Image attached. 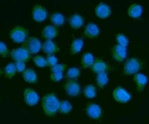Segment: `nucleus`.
<instances>
[{"instance_id":"1","label":"nucleus","mask_w":149,"mask_h":124,"mask_svg":"<svg viewBox=\"0 0 149 124\" xmlns=\"http://www.w3.org/2000/svg\"><path fill=\"white\" fill-rule=\"evenodd\" d=\"M60 102L53 93L46 95L42 98V105L47 116H54L58 111Z\"/></svg>"},{"instance_id":"2","label":"nucleus","mask_w":149,"mask_h":124,"mask_svg":"<svg viewBox=\"0 0 149 124\" xmlns=\"http://www.w3.org/2000/svg\"><path fill=\"white\" fill-rule=\"evenodd\" d=\"M143 62L136 58L127 60L124 66V72L126 75H132L136 73L142 68Z\"/></svg>"},{"instance_id":"3","label":"nucleus","mask_w":149,"mask_h":124,"mask_svg":"<svg viewBox=\"0 0 149 124\" xmlns=\"http://www.w3.org/2000/svg\"><path fill=\"white\" fill-rule=\"evenodd\" d=\"M22 47L25 49L30 54H36L40 51L41 45L37 38L29 37L24 41Z\"/></svg>"},{"instance_id":"4","label":"nucleus","mask_w":149,"mask_h":124,"mask_svg":"<svg viewBox=\"0 0 149 124\" xmlns=\"http://www.w3.org/2000/svg\"><path fill=\"white\" fill-rule=\"evenodd\" d=\"M28 34V30L21 26H17L11 31L10 38L14 42L21 43L25 41Z\"/></svg>"},{"instance_id":"5","label":"nucleus","mask_w":149,"mask_h":124,"mask_svg":"<svg viewBox=\"0 0 149 124\" xmlns=\"http://www.w3.org/2000/svg\"><path fill=\"white\" fill-rule=\"evenodd\" d=\"M12 58L16 61L26 62L31 59L30 53L22 47L12 50L10 53Z\"/></svg>"},{"instance_id":"6","label":"nucleus","mask_w":149,"mask_h":124,"mask_svg":"<svg viewBox=\"0 0 149 124\" xmlns=\"http://www.w3.org/2000/svg\"><path fill=\"white\" fill-rule=\"evenodd\" d=\"M64 88L70 96H76L80 94V85L74 80H69L67 81L64 84Z\"/></svg>"},{"instance_id":"7","label":"nucleus","mask_w":149,"mask_h":124,"mask_svg":"<svg viewBox=\"0 0 149 124\" xmlns=\"http://www.w3.org/2000/svg\"><path fill=\"white\" fill-rule=\"evenodd\" d=\"M24 96L26 102L29 106H34L39 102L38 94L33 89H26L24 92Z\"/></svg>"},{"instance_id":"8","label":"nucleus","mask_w":149,"mask_h":124,"mask_svg":"<svg viewBox=\"0 0 149 124\" xmlns=\"http://www.w3.org/2000/svg\"><path fill=\"white\" fill-rule=\"evenodd\" d=\"M47 11L43 6L40 5H36L33 11V17L35 21L38 22H44L47 16Z\"/></svg>"},{"instance_id":"9","label":"nucleus","mask_w":149,"mask_h":124,"mask_svg":"<svg viewBox=\"0 0 149 124\" xmlns=\"http://www.w3.org/2000/svg\"><path fill=\"white\" fill-rule=\"evenodd\" d=\"M86 114L90 118L97 119L101 118L102 111L100 107L94 103L88 104L86 109Z\"/></svg>"},{"instance_id":"10","label":"nucleus","mask_w":149,"mask_h":124,"mask_svg":"<svg viewBox=\"0 0 149 124\" xmlns=\"http://www.w3.org/2000/svg\"><path fill=\"white\" fill-rule=\"evenodd\" d=\"M113 96L116 100L122 103H126L130 100L131 96L121 87H118L114 91Z\"/></svg>"},{"instance_id":"11","label":"nucleus","mask_w":149,"mask_h":124,"mask_svg":"<svg viewBox=\"0 0 149 124\" xmlns=\"http://www.w3.org/2000/svg\"><path fill=\"white\" fill-rule=\"evenodd\" d=\"M112 55L113 57L116 61L119 62H122L126 57V48L119 45H116L113 48Z\"/></svg>"},{"instance_id":"12","label":"nucleus","mask_w":149,"mask_h":124,"mask_svg":"<svg viewBox=\"0 0 149 124\" xmlns=\"http://www.w3.org/2000/svg\"><path fill=\"white\" fill-rule=\"evenodd\" d=\"M96 15L101 18H106L110 16L111 14V9L107 4L101 3L97 5L95 9Z\"/></svg>"},{"instance_id":"13","label":"nucleus","mask_w":149,"mask_h":124,"mask_svg":"<svg viewBox=\"0 0 149 124\" xmlns=\"http://www.w3.org/2000/svg\"><path fill=\"white\" fill-rule=\"evenodd\" d=\"M109 68L108 65L103 61L99 59H96L94 61L91 69L94 72L97 74L104 72Z\"/></svg>"},{"instance_id":"14","label":"nucleus","mask_w":149,"mask_h":124,"mask_svg":"<svg viewBox=\"0 0 149 124\" xmlns=\"http://www.w3.org/2000/svg\"><path fill=\"white\" fill-rule=\"evenodd\" d=\"M43 52L48 55H51L55 53H58L59 49L57 45L51 40H47L42 46Z\"/></svg>"},{"instance_id":"15","label":"nucleus","mask_w":149,"mask_h":124,"mask_svg":"<svg viewBox=\"0 0 149 124\" xmlns=\"http://www.w3.org/2000/svg\"><path fill=\"white\" fill-rule=\"evenodd\" d=\"M58 34V30L56 26H48L44 28L42 32V36L44 38L51 40L56 37Z\"/></svg>"},{"instance_id":"16","label":"nucleus","mask_w":149,"mask_h":124,"mask_svg":"<svg viewBox=\"0 0 149 124\" xmlns=\"http://www.w3.org/2000/svg\"><path fill=\"white\" fill-rule=\"evenodd\" d=\"M99 34L98 27L94 24L89 23L86 25L84 31V36L89 38H93L97 37Z\"/></svg>"},{"instance_id":"17","label":"nucleus","mask_w":149,"mask_h":124,"mask_svg":"<svg viewBox=\"0 0 149 124\" xmlns=\"http://www.w3.org/2000/svg\"><path fill=\"white\" fill-rule=\"evenodd\" d=\"M69 22L72 27L74 29H78L82 26L84 23V20L80 15L75 14L70 17Z\"/></svg>"},{"instance_id":"18","label":"nucleus","mask_w":149,"mask_h":124,"mask_svg":"<svg viewBox=\"0 0 149 124\" xmlns=\"http://www.w3.org/2000/svg\"><path fill=\"white\" fill-rule=\"evenodd\" d=\"M23 77L26 82L36 83L37 82L36 73L32 69H27L23 72Z\"/></svg>"},{"instance_id":"19","label":"nucleus","mask_w":149,"mask_h":124,"mask_svg":"<svg viewBox=\"0 0 149 124\" xmlns=\"http://www.w3.org/2000/svg\"><path fill=\"white\" fill-rule=\"evenodd\" d=\"M134 80L137 85L138 91H142L148 82L147 77L143 74L138 73L134 76Z\"/></svg>"},{"instance_id":"20","label":"nucleus","mask_w":149,"mask_h":124,"mask_svg":"<svg viewBox=\"0 0 149 124\" xmlns=\"http://www.w3.org/2000/svg\"><path fill=\"white\" fill-rule=\"evenodd\" d=\"M143 11L142 6L139 4H133L130 6L128 9L129 15L133 18L139 17Z\"/></svg>"},{"instance_id":"21","label":"nucleus","mask_w":149,"mask_h":124,"mask_svg":"<svg viewBox=\"0 0 149 124\" xmlns=\"http://www.w3.org/2000/svg\"><path fill=\"white\" fill-rule=\"evenodd\" d=\"M94 62V57L91 53H84L82 58V68L85 69L91 66Z\"/></svg>"},{"instance_id":"22","label":"nucleus","mask_w":149,"mask_h":124,"mask_svg":"<svg viewBox=\"0 0 149 124\" xmlns=\"http://www.w3.org/2000/svg\"><path fill=\"white\" fill-rule=\"evenodd\" d=\"M84 42L82 39H75L72 42L70 48V53L72 54H76L79 52L83 46Z\"/></svg>"},{"instance_id":"23","label":"nucleus","mask_w":149,"mask_h":124,"mask_svg":"<svg viewBox=\"0 0 149 124\" xmlns=\"http://www.w3.org/2000/svg\"><path fill=\"white\" fill-rule=\"evenodd\" d=\"M109 81L108 76L106 72H101L97 74L96 77V82L97 85L100 88H103L105 86L106 84Z\"/></svg>"},{"instance_id":"24","label":"nucleus","mask_w":149,"mask_h":124,"mask_svg":"<svg viewBox=\"0 0 149 124\" xmlns=\"http://www.w3.org/2000/svg\"><path fill=\"white\" fill-rule=\"evenodd\" d=\"M50 21L55 25L59 26L64 23V18L61 14H53L50 16Z\"/></svg>"},{"instance_id":"25","label":"nucleus","mask_w":149,"mask_h":124,"mask_svg":"<svg viewBox=\"0 0 149 124\" xmlns=\"http://www.w3.org/2000/svg\"><path fill=\"white\" fill-rule=\"evenodd\" d=\"M84 93L86 98H94L96 96V88L92 84L87 85L84 90Z\"/></svg>"},{"instance_id":"26","label":"nucleus","mask_w":149,"mask_h":124,"mask_svg":"<svg viewBox=\"0 0 149 124\" xmlns=\"http://www.w3.org/2000/svg\"><path fill=\"white\" fill-rule=\"evenodd\" d=\"M16 70V66L13 63L8 64L5 68V73L6 77L11 79L15 75Z\"/></svg>"},{"instance_id":"27","label":"nucleus","mask_w":149,"mask_h":124,"mask_svg":"<svg viewBox=\"0 0 149 124\" xmlns=\"http://www.w3.org/2000/svg\"><path fill=\"white\" fill-rule=\"evenodd\" d=\"M72 108L71 105L69 102L63 101L60 103L58 111L62 114H68L71 111Z\"/></svg>"},{"instance_id":"28","label":"nucleus","mask_w":149,"mask_h":124,"mask_svg":"<svg viewBox=\"0 0 149 124\" xmlns=\"http://www.w3.org/2000/svg\"><path fill=\"white\" fill-rule=\"evenodd\" d=\"M80 75V71L76 68H71L69 69L66 74V77L69 79H74Z\"/></svg>"},{"instance_id":"29","label":"nucleus","mask_w":149,"mask_h":124,"mask_svg":"<svg viewBox=\"0 0 149 124\" xmlns=\"http://www.w3.org/2000/svg\"><path fill=\"white\" fill-rule=\"evenodd\" d=\"M35 64L37 67L43 68L47 66V60L40 56H37L33 59Z\"/></svg>"},{"instance_id":"30","label":"nucleus","mask_w":149,"mask_h":124,"mask_svg":"<svg viewBox=\"0 0 149 124\" xmlns=\"http://www.w3.org/2000/svg\"><path fill=\"white\" fill-rule=\"evenodd\" d=\"M116 40L119 45L125 47L128 45L129 41L125 36L122 34H119L116 36Z\"/></svg>"},{"instance_id":"31","label":"nucleus","mask_w":149,"mask_h":124,"mask_svg":"<svg viewBox=\"0 0 149 124\" xmlns=\"http://www.w3.org/2000/svg\"><path fill=\"white\" fill-rule=\"evenodd\" d=\"M67 65H56L50 68V70L52 72H62L65 71L67 68Z\"/></svg>"},{"instance_id":"32","label":"nucleus","mask_w":149,"mask_h":124,"mask_svg":"<svg viewBox=\"0 0 149 124\" xmlns=\"http://www.w3.org/2000/svg\"><path fill=\"white\" fill-rule=\"evenodd\" d=\"M50 79L54 82H58L63 78V72H52L50 75Z\"/></svg>"},{"instance_id":"33","label":"nucleus","mask_w":149,"mask_h":124,"mask_svg":"<svg viewBox=\"0 0 149 124\" xmlns=\"http://www.w3.org/2000/svg\"><path fill=\"white\" fill-rule=\"evenodd\" d=\"M47 65L49 67H53L56 65L58 60L56 58L52 55H48L47 57Z\"/></svg>"},{"instance_id":"34","label":"nucleus","mask_w":149,"mask_h":124,"mask_svg":"<svg viewBox=\"0 0 149 124\" xmlns=\"http://www.w3.org/2000/svg\"><path fill=\"white\" fill-rule=\"evenodd\" d=\"M1 56L3 57H6L9 54V50L6 47V45L3 43L1 42V51H0Z\"/></svg>"},{"instance_id":"35","label":"nucleus","mask_w":149,"mask_h":124,"mask_svg":"<svg viewBox=\"0 0 149 124\" xmlns=\"http://www.w3.org/2000/svg\"><path fill=\"white\" fill-rule=\"evenodd\" d=\"M16 70L18 72L24 71L25 68V64L23 61H16L15 62Z\"/></svg>"}]
</instances>
